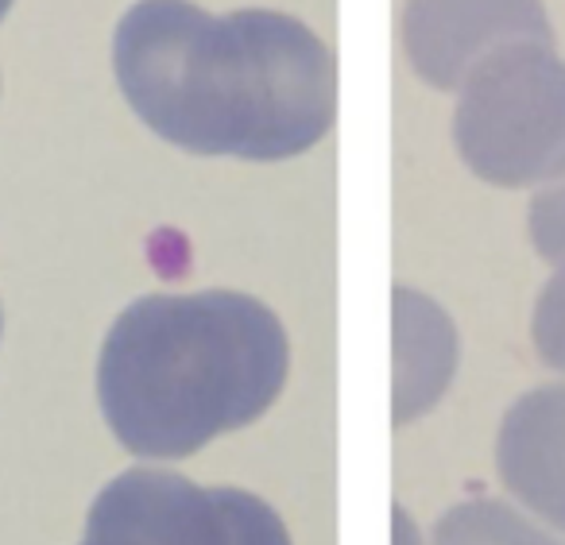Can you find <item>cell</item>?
I'll return each mask as SVG.
<instances>
[{
  "mask_svg": "<svg viewBox=\"0 0 565 545\" xmlns=\"http://www.w3.org/2000/svg\"><path fill=\"white\" fill-rule=\"evenodd\" d=\"M113 71L136 117L194 156H302L338 113L330 47L267 9L213 17L190 0H136L113 35Z\"/></svg>",
  "mask_w": 565,
  "mask_h": 545,
  "instance_id": "obj_1",
  "label": "cell"
},
{
  "mask_svg": "<svg viewBox=\"0 0 565 545\" xmlns=\"http://www.w3.org/2000/svg\"><path fill=\"white\" fill-rule=\"evenodd\" d=\"M291 344L264 302L236 290L148 295L102 344L97 398L136 457L179 460L244 429L279 398Z\"/></svg>",
  "mask_w": 565,
  "mask_h": 545,
  "instance_id": "obj_2",
  "label": "cell"
},
{
  "mask_svg": "<svg viewBox=\"0 0 565 545\" xmlns=\"http://www.w3.org/2000/svg\"><path fill=\"white\" fill-rule=\"evenodd\" d=\"M454 140L477 179L542 186L565 179V63L550 43H511L465 78Z\"/></svg>",
  "mask_w": 565,
  "mask_h": 545,
  "instance_id": "obj_3",
  "label": "cell"
},
{
  "mask_svg": "<svg viewBox=\"0 0 565 545\" xmlns=\"http://www.w3.org/2000/svg\"><path fill=\"white\" fill-rule=\"evenodd\" d=\"M82 545H291V534L252 491L128 468L94 499Z\"/></svg>",
  "mask_w": 565,
  "mask_h": 545,
  "instance_id": "obj_4",
  "label": "cell"
},
{
  "mask_svg": "<svg viewBox=\"0 0 565 545\" xmlns=\"http://www.w3.org/2000/svg\"><path fill=\"white\" fill-rule=\"evenodd\" d=\"M511 43L554 47L542 0H407L403 9V47L434 89H461L488 55Z\"/></svg>",
  "mask_w": 565,
  "mask_h": 545,
  "instance_id": "obj_5",
  "label": "cell"
},
{
  "mask_svg": "<svg viewBox=\"0 0 565 545\" xmlns=\"http://www.w3.org/2000/svg\"><path fill=\"white\" fill-rule=\"evenodd\" d=\"M500 480L526 511L565 534V387H539L515 398L495 437Z\"/></svg>",
  "mask_w": 565,
  "mask_h": 545,
  "instance_id": "obj_6",
  "label": "cell"
},
{
  "mask_svg": "<svg viewBox=\"0 0 565 545\" xmlns=\"http://www.w3.org/2000/svg\"><path fill=\"white\" fill-rule=\"evenodd\" d=\"M457 367L454 321L418 290H395V426L423 418Z\"/></svg>",
  "mask_w": 565,
  "mask_h": 545,
  "instance_id": "obj_7",
  "label": "cell"
},
{
  "mask_svg": "<svg viewBox=\"0 0 565 545\" xmlns=\"http://www.w3.org/2000/svg\"><path fill=\"white\" fill-rule=\"evenodd\" d=\"M430 545H562L526 514L511 511L500 499H469L446 511L434 526Z\"/></svg>",
  "mask_w": 565,
  "mask_h": 545,
  "instance_id": "obj_8",
  "label": "cell"
},
{
  "mask_svg": "<svg viewBox=\"0 0 565 545\" xmlns=\"http://www.w3.org/2000/svg\"><path fill=\"white\" fill-rule=\"evenodd\" d=\"M531 336L542 364H550L554 372H565V264H557V271L550 275L539 302H534Z\"/></svg>",
  "mask_w": 565,
  "mask_h": 545,
  "instance_id": "obj_9",
  "label": "cell"
},
{
  "mask_svg": "<svg viewBox=\"0 0 565 545\" xmlns=\"http://www.w3.org/2000/svg\"><path fill=\"white\" fill-rule=\"evenodd\" d=\"M526 228H531V241L542 259L565 264V179L550 182L531 197Z\"/></svg>",
  "mask_w": 565,
  "mask_h": 545,
  "instance_id": "obj_10",
  "label": "cell"
},
{
  "mask_svg": "<svg viewBox=\"0 0 565 545\" xmlns=\"http://www.w3.org/2000/svg\"><path fill=\"white\" fill-rule=\"evenodd\" d=\"M395 545H423L418 526L411 522V514L403 511V506H395Z\"/></svg>",
  "mask_w": 565,
  "mask_h": 545,
  "instance_id": "obj_11",
  "label": "cell"
},
{
  "mask_svg": "<svg viewBox=\"0 0 565 545\" xmlns=\"http://www.w3.org/2000/svg\"><path fill=\"white\" fill-rule=\"evenodd\" d=\"M12 9V0H0V20H4V12Z\"/></svg>",
  "mask_w": 565,
  "mask_h": 545,
  "instance_id": "obj_12",
  "label": "cell"
},
{
  "mask_svg": "<svg viewBox=\"0 0 565 545\" xmlns=\"http://www.w3.org/2000/svg\"><path fill=\"white\" fill-rule=\"evenodd\" d=\"M0 329H4V310H0Z\"/></svg>",
  "mask_w": 565,
  "mask_h": 545,
  "instance_id": "obj_13",
  "label": "cell"
}]
</instances>
